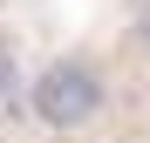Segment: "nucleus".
Returning a JSON list of instances; mask_svg holds the SVG:
<instances>
[{
	"mask_svg": "<svg viewBox=\"0 0 150 143\" xmlns=\"http://www.w3.org/2000/svg\"><path fill=\"white\" fill-rule=\"evenodd\" d=\"M103 95H109V82H103V68H96L89 55H55L28 82V109H34L41 130L68 136V130H82V123L103 116Z\"/></svg>",
	"mask_w": 150,
	"mask_h": 143,
	"instance_id": "obj_1",
	"label": "nucleus"
},
{
	"mask_svg": "<svg viewBox=\"0 0 150 143\" xmlns=\"http://www.w3.org/2000/svg\"><path fill=\"white\" fill-rule=\"evenodd\" d=\"M137 48H143V61H150V0L137 7Z\"/></svg>",
	"mask_w": 150,
	"mask_h": 143,
	"instance_id": "obj_3",
	"label": "nucleus"
},
{
	"mask_svg": "<svg viewBox=\"0 0 150 143\" xmlns=\"http://www.w3.org/2000/svg\"><path fill=\"white\" fill-rule=\"evenodd\" d=\"M14 82H21V61H14V48L0 41V109L14 102Z\"/></svg>",
	"mask_w": 150,
	"mask_h": 143,
	"instance_id": "obj_2",
	"label": "nucleus"
}]
</instances>
